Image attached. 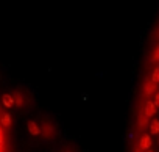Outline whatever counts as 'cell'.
Listing matches in <instances>:
<instances>
[{
  "instance_id": "1",
  "label": "cell",
  "mask_w": 159,
  "mask_h": 152,
  "mask_svg": "<svg viewBox=\"0 0 159 152\" xmlns=\"http://www.w3.org/2000/svg\"><path fill=\"white\" fill-rule=\"evenodd\" d=\"M41 136L44 140H53L56 136V125L50 119L42 121V124H41Z\"/></svg>"
},
{
  "instance_id": "2",
  "label": "cell",
  "mask_w": 159,
  "mask_h": 152,
  "mask_svg": "<svg viewBox=\"0 0 159 152\" xmlns=\"http://www.w3.org/2000/svg\"><path fill=\"white\" fill-rule=\"evenodd\" d=\"M142 93H143V96L150 97V96H153V94L157 93V85L154 82H151V80H147L143 83V86H142Z\"/></svg>"
},
{
  "instance_id": "3",
  "label": "cell",
  "mask_w": 159,
  "mask_h": 152,
  "mask_svg": "<svg viewBox=\"0 0 159 152\" xmlns=\"http://www.w3.org/2000/svg\"><path fill=\"white\" fill-rule=\"evenodd\" d=\"M11 96H13L14 105H16L17 108H24V107L27 105V96H25L22 91H14Z\"/></svg>"
},
{
  "instance_id": "4",
  "label": "cell",
  "mask_w": 159,
  "mask_h": 152,
  "mask_svg": "<svg viewBox=\"0 0 159 152\" xmlns=\"http://www.w3.org/2000/svg\"><path fill=\"white\" fill-rule=\"evenodd\" d=\"M151 135H148V133H143L142 136H140V140H139V147L143 150V152H147V150H150V147H151Z\"/></svg>"
},
{
  "instance_id": "5",
  "label": "cell",
  "mask_w": 159,
  "mask_h": 152,
  "mask_svg": "<svg viewBox=\"0 0 159 152\" xmlns=\"http://www.w3.org/2000/svg\"><path fill=\"white\" fill-rule=\"evenodd\" d=\"M156 111H157V108H156L154 102H153V101H147V102H145V107H143V115H145L148 119H151V118L156 115Z\"/></svg>"
},
{
  "instance_id": "6",
  "label": "cell",
  "mask_w": 159,
  "mask_h": 152,
  "mask_svg": "<svg viewBox=\"0 0 159 152\" xmlns=\"http://www.w3.org/2000/svg\"><path fill=\"white\" fill-rule=\"evenodd\" d=\"M27 127H28V132L33 135V136H41V125H38L36 121H28L27 122Z\"/></svg>"
},
{
  "instance_id": "7",
  "label": "cell",
  "mask_w": 159,
  "mask_h": 152,
  "mask_svg": "<svg viewBox=\"0 0 159 152\" xmlns=\"http://www.w3.org/2000/svg\"><path fill=\"white\" fill-rule=\"evenodd\" d=\"M150 125V122H148V118L143 115V111L139 115V118H137V127H139V130H145L147 127Z\"/></svg>"
},
{
  "instance_id": "8",
  "label": "cell",
  "mask_w": 159,
  "mask_h": 152,
  "mask_svg": "<svg viewBox=\"0 0 159 152\" xmlns=\"http://www.w3.org/2000/svg\"><path fill=\"white\" fill-rule=\"evenodd\" d=\"M150 135H159V119H153L150 122Z\"/></svg>"
},
{
  "instance_id": "9",
  "label": "cell",
  "mask_w": 159,
  "mask_h": 152,
  "mask_svg": "<svg viewBox=\"0 0 159 152\" xmlns=\"http://www.w3.org/2000/svg\"><path fill=\"white\" fill-rule=\"evenodd\" d=\"M0 122H2V125H3V127H7V129H8V127L11 125V115H10V113H3V115H2V118H0Z\"/></svg>"
},
{
  "instance_id": "10",
  "label": "cell",
  "mask_w": 159,
  "mask_h": 152,
  "mask_svg": "<svg viewBox=\"0 0 159 152\" xmlns=\"http://www.w3.org/2000/svg\"><path fill=\"white\" fill-rule=\"evenodd\" d=\"M3 105H5L7 108H11V107L14 105V101H13V96H11V94H5V96H3Z\"/></svg>"
},
{
  "instance_id": "11",
  "label": "cell",
  "mask_w": 159,
  "mask_h": 152,
  "mask_svg": "<svg viewBox=\"0 0 159 152\" xmlns=\"http://www.w3.org/2000/svg\"><path fill=\"white\" fill-rule=\"evenodd\" d=\"M151 63H159V46H156L153 49V53H151Z\"/></svg>"
},
{
  "instance_id": "12",
  "label": "cell",
  "mask_w": 159,
  "mask_h": 152,
  "mask_svg": "<svg viewBox=\"0 0 159 152\" xmlns=\"http://www.w3.org/2000/svg\"><path fill=\"white\" fill-rule=\"evenodd\" d=\"M151 82H154L156 85H159V67H156L154 71H153V74H151V79H150Z\"/></svg>"
},
{
  "instance_id": "13",
  "label": "cell",
  "mask_w": 159,
  "mask_h": 152,
  "mask_svg": "<svg viewBox=\"0 0 159 152\" xmlns=\"http://www.w3.org/2000/svg\"><path fill=\"white\" fill-rule=\"evenodd\" d=\"M153 102H154V105H156V108H157V107H159V91L156 93V96H154V101H153Z\"/></svg>"
},
{
  "instance_id": "14",
  "label": "cell",
  "mask_w": 159,
  "mask_h": 152,
  "mask_svg": "<svg viewBox=\"0 0 159 152\" xmlns=\"http://www.w3.org/2000/svg\"><path fill=\"white\" fill-rule=\"evenodd\" d=\"M133 152H143V150H142V149H140V147L136 144V147H134V150H133Z\"/></svg>"
},
{
  "instance_id": "15",
  "label": "cell",
  "mask_w": 159,
  "mask_h": 152,
  "mask_svg": "<svg viewBox=\"0 0 159 152\" xmlns=\"http://www.w3.org/2000/svg\"><path fill=\"white\" fill-rule=\"evenodd\" d=\"M64 152H73V150H70V149H66V150H64Z\"/></svg>"
},
{
  "instance_id": "16",
  "label": "cell",
  "mask_w": 159,
  "mask_h": 152,
  "mask_svg": "<svg viewBox=\"0 0 159 152\" xmlns=\"http://www.w3.org/2000/svg\"><path fill=\"white\" fill-rule=\"evenodd\" d=\"M147 152H153V150H151V149H150V150H147Z\"/></svg>"
},
{
  "instance_id": "17",
  "label": "cell",
  "mask_w": 159,
  "mask_h": 152,
  "mask_svg": "<svg viewBox=\"0 0 159 152\" xmlns=\"http://www.w3.org/2000/svg\"><path fill=\"white\" fill-rule=\"evenodd\" d=\"M157 143H159V138H157Z\"/></svg>"
}]
</instances>
